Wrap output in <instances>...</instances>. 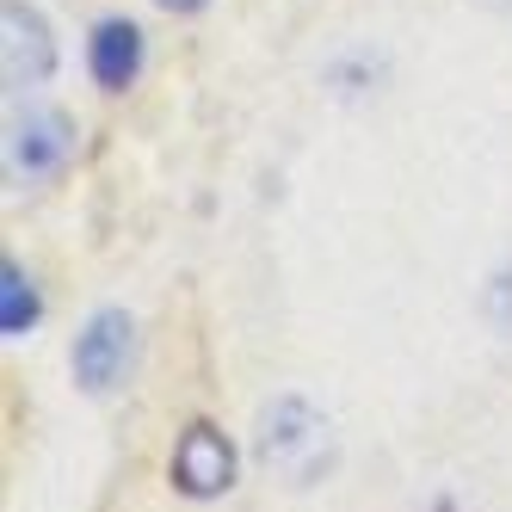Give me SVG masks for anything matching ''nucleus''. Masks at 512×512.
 <instances>
[{
	"instance_id": "obj_4",
	"label": "nucleus",
	"mask_w": 512,
	"mask_h": 512,
	"mask_svg": "<svg viewBox=\"0 0 512 512\" xmlns=\"http://www.w3.org/2000/svg\"><path fill=\"white\" fill-rule=\"evenodd\" d=\"M68 155H75V124H68L62 112H25V118H13V130H7V161H13V173L19 179H50Z\"/></svg>"
},
{
	"instance_id": "obj_9",
	"label": "nucleus",
	"mask_w": 512,
	"mask_h": 512,
	"mask_svg": "<svg viewBox=\"0 0 512 512\" xmlns=\"http://www.w3.org/2000/svg\"><path fill=\"white\" fill-rule=\"evenodd\" d=\"M155 7H167V13H198L204 0H155Z\"/></svg>"
},
{
	"instance_id": "obj_1",
	"label": "nucleus",
	"mask_w": 512,
	"mask_h": 512,
	"mask_svg": "<svg viewBox=\"0 0 512 512\" xmlns=\"http://www.w3.org/2000/svg\"><path fill=\"white\" fill-rule=\"evenodd\" d=\"M260 463L290 488H315L334 475L340 463V438H334V420H327L315 401L303 395H278L272 408L260 414Z\"/></svg>"
},
{
	"instance_id": "obj_7",
	"label": "nucleus",
	"mask_w": 512,
	"mask_h": 512,
	"mask_svg": "<svg viewBox=\"0 0 512 512\" xmlns=\"http://www.w3.org/2000/svg\"><path fill=\"white\" fill-rule=\"evenodd\" d=\"M31 327H38V290H31V278L7 260V266H0V334L25 340Z\"/></svg>"
},
{
	"instance_id": "obj_6",
	"label": "nucleus",
	"mask_w": 512,
	"mask_h": 512,
	"mask_svg": "<svg viewBox=\"0 0 512 512\" xmlns=\"http://www.w3.org/2000/svg\"><path fill=\"white\" fill-rule=\"evenodd\" d=\"M87 62H93V81L105 93H124L142 68V31L130 19H99L93 25V44H87Z\"/></svg>"
},
{
	"instance_id": "obj_5",
	"label": "nucleus",
	"mask_w": 512,
	"mask_h": 512,
	"mask_svg": "<svg viewBox=\"0 0 512 512\" xmlns=\"http://www.w3.org/2000/svg\"><path fill=\"white\" fill-rule=\"evenodd\" d=\"M173 482L186 488L192 500H210V494H223L235 482V451H229V438L216 432V426H186V438H179V451H173Z\"/></svg>"
},
{
	"instance_id": "obj_8",
	"label": "nucleus",
	"mask_w": 512,
	"mask_h": 512,
	"mask_svg": "<svg viewBox=\"0 0 512 512\" xmlns=\"http://www.w3.org/2000/svg\"><path fill=\"white\" fill-rule=\"evenodd\" d=\"M488 321L500 327V334H512V266H500L494 284H488Z\"/></svg>"
},
{
	"instance_id": "obj_2",
	"label": "nucleus",
	"mask_w": 512,
	"mask_h": 512,
	"mask_svg": "<svg viewBox=\"0 0 512 512\" xmlns=\"http://www.w3.org/2000/svg\"><path fill=\"white\" fill-rule=\"evenodd\" d=\"M0 31H7V44H0V68H7V87H38L50 81L56 68V38L38 7H25V0H7L0 7Z\"/></svg>"
},
{
	"instance_id": "obj_3",
	"label": "nucleus",
	"mask_w": 512,
	"mask_h": 512,
	"mask_svg": "<svg viewBox=\"0 0 512 512\" xmlns=\"http://www.w3.org/2000/svg\"><path fill=\"white\" fill-rule=\"evenodd\" d=\"M124 364H130V315L99 309L75 340V383L87 395H105L112 383H124Z\"/></svg>"
},
{
	"instance_id": "obj_10",
	"label": "nucleus",
	"mask_w": 512,
	"mask_h": 512,
	"mask_svg": "<svg viewBox=\"0 0 512 512\" xmlns=\"http://www.w3.org/2000/svg\"><path fill=\"white\" fill-rule=\"evenodd\" d=\"M482 7H500V13H512V0H482Z\"/></svg>"
}]
</instances>
